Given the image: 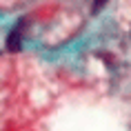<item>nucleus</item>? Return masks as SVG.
<instances>
[{
	"label": "nucleus",
	"mask_w": 131,
	"mask_h": 131,
	"mask_svg": "<svg viewBox=\"0 0 131 131\" xmlns=\"http://www.w3.org/2000/svg\"><path fill=\"white\" fill-rule=\"evenodd\" d=\"M20 45H22V36H20V29L16 27L14 31L7 36V49H9V51H18Z\"/></svg>",
	"instance_id": "f257e3e1"
},
{
	"label": "nucleus",
	"mask_w": 131,
	"mask_h": 131,
	"mask_svg": "<svg viewBox=\"0 0 131 131\" xmlns=\"http://www.w3.org/2000/svg\"><path fill=\"white\" fill-rule=\"evenodd\" d=\"M104 2H107V0H96V5H93V9H96V11H98V9H100V7H102V5H104Z\"/></svg>",
	"instance_id": "f03ea898"
}]
</instances>
